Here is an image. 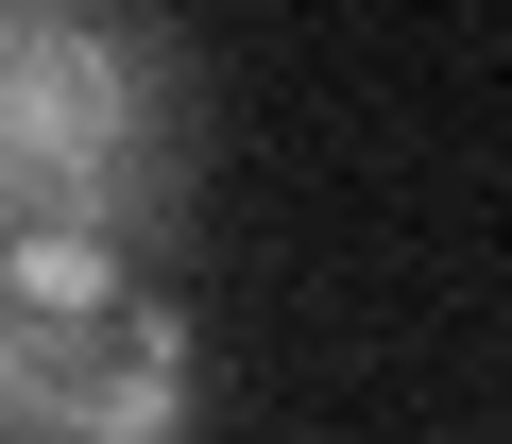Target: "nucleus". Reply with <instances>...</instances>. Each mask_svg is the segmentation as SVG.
Instances as JSON below:
<instances>
[{"label":"nucleus","mask_w":512,"mask_h":444,"mask_svg":"<svg viewBox=\"0 0 512 444\" xmlns=\"http://www.w3.org/2000/svg\"><path fill=\"white\" fill-rule=\"evenodd\" d=\"M188 205V52L154 0H0V257H154Z\"/></svg>","instance_id":"f257e3e1"},{"label":"nucleus","mask_w":512,"mask_h":444,"mask_svg":"<svg viewBox=\"0 0 512 444\" xmlns=\"http://www.w3.org/2000/svg\"><path fill=\"white\" fill-rule=\"evenodd\" d=\"M0 444H188V325L120 257H0Z\"/></svg>","instance_id":"f03ea898"}]
</instances>
